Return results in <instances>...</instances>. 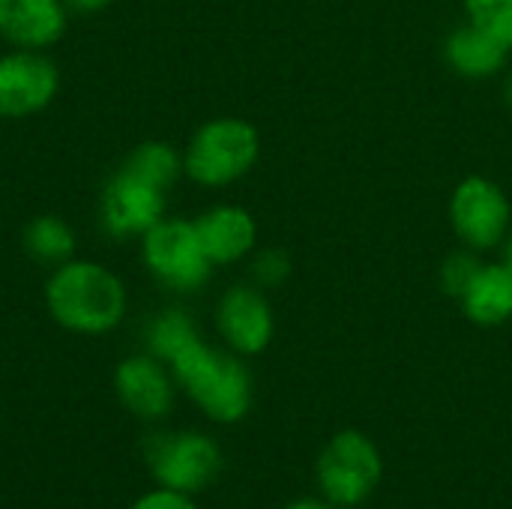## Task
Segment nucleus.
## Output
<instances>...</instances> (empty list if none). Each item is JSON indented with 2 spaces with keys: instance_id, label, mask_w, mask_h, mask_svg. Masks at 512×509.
Returning a JSON list of instances; mask_svg holds the SVG:
<instances>
[{
  "instance_id": "f257e3e1",
  "label": "nucleus",
  "mask_w": 512,
  "mask_h": 509,
  "mask_svg": "<svg viewBox=\"0 0 512 509\" xmlns=\"http://www.w3.org/2000/svg\"><path fill=\"white\" fill-rule=\"evenodd\" d=\"M165 366L174 375V384L210 417L213 423H240L252 408V375L237 354L219 351L192 333Z\"/></svg>"
},
{
  "instance_id": "f03ea898",
  "label": "nucleus",
  "mask_w": 512,
  "mask_h": 509,
  "mask_svg": "<svg viewBox=\"0 0 512 509\" xmlns=\"http://www.w3.org/2000/svg\"><path fill=\"white\" fill-rule=\"evenodd\" d=\"M45 306L63 330L102 336L123 321L126 288L108 267L69 258L66 264L54 267L45 285Z\"/></svg>"
},
{
  "instance_id": "7ed1b4c3",
  "label": "nucleus",
  "mask_w": 512,
  "mask_h": 509,
  "mask_svg": "<svg viewBox=\"0 0 512 509\" xmlns=\"http://www.w3.org/2000/svg\"><path fill=\"white\" fill-rule=\"evenodd\" d=\"M384 477V459L378 444L357 432L345 429L336 432L318 453L315 462V483L327 504L333 507H360L366 504Z\"/></svg>"
},
{
  "instance_id": "20e7f679",
  "label": "nucleus",
  "mask_w": 512,
  "mask_h": 509,
  "mask_svg": "<svg viewBox=\"0 0 512 509\" xmlns=\"http://www.w3.org/2000/svg\"><path fill=\"white\" fill-rule=\"evenodd\" d=\"M258 153L261 138L252 123L240 117H219L192 135L183 156V171L201 186H228L249 174Z\"/></svg>"
},
{
  "instance_id": "39448f33",
  "label": "nucleus",
  "mask_w": 512,
  "mask_h": 509,
  "mask_svg": "<svg viewBox=\"0 0 512 509\" xmlns=\"http://www.w3.org/2000/svg\"><path fill=\"white\" fill-rule=\"evenodd\" d=\"M153 480L180 495H198L216 483L222 471V450L201 432H162L144 447Z\"/></svg>"
},
{
  "instance_id": "423d86ee",
  "label": "nucleus",
  "mask_w": 512,
  "mask_h": 509,
  "mask_svg": "<svg viewBox=\"0 0 512 509\" xmlns=\"http://www.w3.org/2000/svg\"><path fill=\"white\" fill-rule=\"evenodd\" d=\"M141 255L147 270L171 291L189 294L207 285L213 273V261L207 258L195 222L162 219L156 222L141 243Z\"/></svg>"
},
{
  "instance_id": "0eeeda50",
  "label": "nucleus",
  "mask_w": 512,
  "mask_h": 509,
  "mask_svg": "<svg viewBox=\"0 0 512 509\" xmlns=\"http://www.w3.org/2000/svg\"><path fill=\"white\" fill-rule=\"evenodd\" d=\"M450 222L456 237L471 252H489L507 243L512 204L504 189L486 177H468L456 186L450 201Z\"/></svg>"
},
{
  "instance_id": "6e6552de",
  "label": "nucleus",
  "mask_w": 512,
  "mask_h": 509,
  "mask_svg": "<svg viewBox=\"0 0 512 509\" xmlns=\"http://www.w3.org/2000/svg\"><path fill=\"white\" fill-rule=\"evenodd\" d=\"M60 87L57 66L39 54L18 48L0 57V114L3 117H27L42 111Z\"/></svg>"
},
{
  "instance_id": "1a4fd4ad",
  "label": "nucleus",
  "mask_w": 512,
  "mask_h": 509,
  "mask_svg": "<svg viewBox=\"0 0 512 509\" xmlns=\"http://www.w3.org/2000/svg\"><path fill=\"white\" fill-rule=\"evenodd\" d=\"M165 219V192L120 168L102 192V225L111 237H144Z\"/></svg>"
},
{
  "instance_id": "9d476101",
  "label": "nucleus",
  "mask_w": 512,
  "mask_h": 509,
  "mask_svg": "<svg viewBox=\"0 0 512 509\" xmlns=\"http://www.w3.org/2000/svg\"><path fill=\"white\" fill-rule=\"evenodd\" d=\"M216 327L225 345L240 357H255L273 342V309L267 297L252 285H234L225 291L216 309Z\"/></svg>"
},
{
  "instance_id": "9b49d317",
  "label": "nucleus",
  "mask_w": 512,
  "mask_h": 509,
  "mask_svg": "<svg viewBox=\"0 0 512 509\" xmlns=\"http://www.w3.org/2000/svg\"><path fill=\"white\" fill-rule=\"evenodd\" d=\"M114 390L123 408L138 420H162L174 405V375L153 354L126 357L114 372Z\"/></svg>"
},
{
  "instance_id": "f8f14e48",
  "label": "nucleus",
  "mask_w": 512,
  "mask_h": 509,
  "mask_svg": "<svg viewBox=\"0 0 512 509\" xmlns=\"http://www.w3.org/2000/svg\"><path fill=\"white\" fill-rule=\"evenodd\" d=\"M66 0H0V36L15 48L42 51L66 30Z\"/></svg>"
},
{
  "instance_id": "ddd939ff",
  "label": "nucleus",
  "mask_w": 512,
  "mask_h": 509,
  "mask_svg": "<svg viewBox=\"0 0 512 509\" xmlns=\"http://www.w3.org/2000/svg\"><path fill=\"white\" fill-rule=\"evenodd\" d=\"M198 240L207 258L216 264H234L246 258L258 243V225L249 210L234 204H219L195 219Z\"/></svg>"
},
{
  "instance_id": "4468645a",
  "label": "nucleus",
  "mask_w": 512,
  "mask_h": 509,
  "mask_svg": "<svg viewBox=\"0 0 512 509\" xmlns=\"http://www.w3.org/2000/svg\"><path fill=\"white\" fill-rule=\"evenodd\" d=\"M462 312L480 327H501L512 318V264L492 261L480 264L468 288L459 294Z\"/></svg>"
},
{
  "instance_id": "2eb2a0df",
  "label": "nucleus",
  "mask_w": 512,
  "mask_h": 509,
  "mask_svg": "<svg viewBox=\"0 0 512 509\" xmlns=\"http://www.w3.org/2000/svg\"><path fill=\"white\" fill-rule=\"evenodd\" d=\"M447 63L465 75V78H489V75H498L507 60H510L512 45H507L504 39H498L495 33L477 27L474 21L456 27L447 39Z\"/></svg>"
},
{
  "instance_id": "dca6fc26",
  "label": "nucleus",
  "mask_w": 512,
  "mask_h": 509,
  "mask_svg": "<svg viewBox=\"0 0 512 509\" xmlns=\"http://www.w3.org/2000/svg\"><path fill=\"white\" fill-rule=\"evenodd\" d=\"M123 168H126L129 174L141 177L144 183H150V186H156V189L165 192V189H171L174 180L180 177L183 159H180V153H177L171 144H165V141H144V144H138V147L126 156Z\"/></svg>"
},
{
  "instance_id": "f3484780",
  "label": "nucleus",
  "mask_w": 512,
  "mask_h": 509,
  "mask_svg": "<svg viewBox=\"0 0 512 509\" xmlns=\"http://www.w3.org/2000/svg\"><path fill=\"white\" fill-rule=\"evenodd\" d=\"M24 249L39 264H66L75 252V234L60 216H36L24 228Z\"/></svg>"
},
{
  "instance_id": "a211bd4d",
  "label": "nucleus",
  "mask_w": 512,
  "mask_h": 509,
  "mask_svg": "<svg viewBox=\"0 0 512 509\" xmlns=\"http://www.w3.org/2000/svg\"><path fill=\"white\" fill-rule=\"evenodd\" d=\"M192 333H198V327H195V321L186 312L165 309V312H159L153 318V324L147 330V348H150L153 357H159L165 363Z\"/></svg>"
},
{
  "instance_id": "6ab92c4d",
  "label": "nucleus",
  "mask_w": 512,
  "mask_h": 509,
  "mask_svg": "<svg viewBox=\"0 0 512 509\" xmlns=\"http://www.w3.org/2000/svg\"><path fill=\"white\" fill-rule=\"evenodd\" d=\"M468 21L512 45V0H465Z\"/></svg>"
},
{
  "instance_id": "aec40b11",
  "label": "nucleus",
  "mask_w": 512,
  "mask_h": 509,
  "mask_svg": "<svg viewBox=\"0 0 512 509\" xmlns=\"http://www.w3.org/2000/svg\"><path fill=\"white\" fill-rule=\"evenodd\" d=\"M480 264H483V261H480L471 249L450 255V258L444 261V267H441V285H444V291H447L450 297L459 300V294L468 288V282L474 279V273L480 270Z\"/></svg>"
},
{
  "instance_id": "412c9836",
  "label": "nucleus",
  "mask_w": 512,
  "mask_h": 509,
  "mask_svg": "<svg viewBox=\"0 0 512 509\" xmlns=\"http://www.w3.org/2000/svg\"><path fill=\"white\" fill-rule=\"evenodd\" d=\"M291 273V261L282 249H264L255 255L252 261V276L261 288H276L288 279Z\"/></svg>"
},
{
  "instance_id": "4be33fe9",
  "label": "nucleus",
  "mask_w": 512,
  "mask_h": 509,
  "mask_svg": "<svg viewBox=\"0 0 512 509\" xmlns=\"http://www.w3.org/2000/svg\"><path fill=\"white\" fill-rule=\"evenodd\" d=\"M129 509H198V504L192 501V495H180L171 489H156L150 495H141Z\"/></svg>"
},
{
  "instance_id": "5701e85b",
  "label": "nucleus",
  "mask_w": 512,
  "mask_h": 509,
  "mask_svg": "<svg viewBox=\"0 0 512 509\" xmlns=\"http://www.w3.org/2000/svg\"><path fill=\"white\" fill-rule=\"evenodd\" d=\"M111 0H66V6L69 9H75V12H99V9H105Z\"/></svg>"
},
{
  "instance_id": "b1692460",
  "label": "nucleus",
  "mask_w": 512,
  "mask_h": 509,
  "mask_svg": "<svg viewBox=\"0 0 512 509\" xmlns=\"http://www.w3.org/2000/svg\"><path fill=\"white\" fill-rule=\"evenodd\" d=\"M282 509H333V504H327V501H315V498H303V501H294V504H288V507Z\"/></svg>"
},
{
  "instance_id": "393cba45",
  "label": "nucleus",
  "mask_w": 512,
  "mask_h": 509,
  "mask_svg": "<svg viewBox=\"0 0 512 509\" xmlns=\"http://www.w3.org/2000/svg\"><path fill=\"white\" fill-rule=\"evenodd\" d=\"M507 261L512 264V228H510V234H507Z\"/></svg>"
},
{
  "instance_id": "a878e982",
  "label": "nucleus",
  "mask_w": 512,
  "mask_h": 509,
  "mask_svg": "<svg viewBox=\"0 0 512 509\" xmlns=\"http://www.w3.org/2000/svg\"><path fill=\"white\" fill-rule=\"evenodd\" d=\"M507 99H510V105H512V78L507 81Z\"/></svg>"
}]
</instances>
